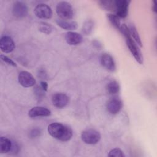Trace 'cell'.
<instances>
[{"label":"cell","instance_id":"1","mask_svg":"<svg viewBox=\"0 0 157 157\" xmlns=\"http://www.w3.org/2000/svg\"><path fill=\"white\" fill-rule=\"evenodd\" d=\"M47 131L52 137L63 142L69 140L73 136L72 129L60 123L55 122L50 124L48 126Z\"/></svg>","mask_w":157,"mask_h":157},{"label":"cell","instance_id":"2","mask_svg":"<svg viewBox=\"0 0 157 157\" xmlns=\"http://www.w3.org/2000/svg\"><path fill=\"white\" fill-rule=\"evenodd\" d=\"M119 31L121 33L123 36L125 37L126 45L129 48V50L133 55L134 58L140 64H143V56L140 50L138 45L134 42L133 39L131 37L129 28L126 24H121Z\"/></svg>","mask_w":157,"mask_h":157},{"label":"cell","instance_id":"3","mask_svg":"<svg viewBox=\"0 0 157 157\" xmlns=\"http://www.w3.org/2000/svg\"><path fill=\"white\" fill-rule=\"evenodd\" d=\"M56 12L59 18L70 20L74 16L73 8L71 4L67 1L59 2L56 7Z\"/></svg>","mask_w":157,"mask_h":157},{"label":"cell","instance_id":"4","mask_svg":"<svg viewBox=\"0 0 157 157\" xmlns=\"http://www.w3.org/2000/svg\"><path fill=\"white\" fill-rule=\"evenodd\" d=\"M101 136L98 131L94 129H88L82 131L81 134L82 140L89 145L96 144L101 140Z\"/></svg>","mask_w":157,"mask_h":157},{"label":"cell","instance_id":"5","mask_svg":"<svg viewBox=\"0 0 157 157\" xmlns=\"http://www.w3.org/2000/svg\"><path fill=\"white\" fill-rule=\"evenodd\" d=\"M34 12L37 17L41 19H50L53 15L51 7L44 3L37 4L34 8Z\"/></svg>","mask_w":157,"mask_h":157},{"label":"cell","instance_id":"6","mask_svg":"<svg viewBox=\"0 0 157 157\" xmlns=\"http://www.w3.org/2000/svg\"><path fill=\"white\" fill-rule=\"evenodd\" d=\"M19 83L25 88H29L35 85L36 81L33 75L26 71H21L18 75Z\"/></svg>","mask_w":157,"mask_h":157},{"label":"cell","instance_id":"7","mask_svg":"<svg viewBox=\"0 0 157 157\" xmlns=\"http://www.w3.org/2000/svg\"><path fill=\"white\" fill-rule=\"evenodd\" d=\"M130 1L127 0H115V15L119 18H126L128 13V8Z\"/></svg>","mask_w":157,"mask_h":157},{"label":"cell","instance_id":"8","mask_svg":"<svg viewBox=\"0 0 157 157\" xmlns=\"http://www.w3.org/2000/svg\"><path fill=\"white\" fill-rule=\"evenodd\" d=\"M12 14L18 18H22L28 15V8L26 3L22 1H15L12 6Z\"/></svg>","mask_w":157,"mask_h":157},{"label":"cell","instance_id":"9","mask_svg":"<svg viewBox=\"0 0 157 157\" xmlns=\"http://www.w3.org/2000/svg\"><path fill=\"white\" fill-rule=\"evenodd\" d=\"M53 105L58 109H63L67 105L69 102V98L64 93H57L52 97Z\"/></svg>","mask_w":157,"mask_h":157},{"label":"cell","instance_id":"10","mask_svg":"<svg viewBox=\"0 0 157 157\" xmlns=\"http://www.w3.org/2000/svg\"><path fill=\"white\" fill-rule=\"evenodd\" d=\"M123 106L121 100L117 97L110 98L107 103V110L112 115H116L120 112Z\"/></svg>","mask_w":157,"mask_h":157},{"label":"cell","instance_id":"11","mask_svg":"<svg viewBox=\"0 0 157 157\" xmlns=\"http://www.w3.org/2000/svg\"><path fill=\"white\" fill-rule=\"evenodd\" d=\"M15 42L10 37L8 36L1 37L0 40V48L2 52L6 53H10L15 49Z\"/></svg>","mask_w":157,"mask_h":157},{"label":"cell","instance_id":"12","mask_svg":"<svg viewBox=\"0 0 157 157\" xmlns=\"http://www.w3.org/2000/svg\"><path fill=\"white\" fill-rule=\"evenodd\" d=\"M101 65L107 70L113 72L116 69V65L113 57L109 53H103L100 58Z\"/></svg>","mask_w":157,"mask_h":157},{"label":"cell","instance_id":"13","mask_svg":"<svg viewBox=\"0 0 157 157\" xmlns=\"http://www.w3.org/2000/svg\"><path fill=\"white\" fill-rule=\"evenodd\" d=\"M51 114V111L42 106H36L31 108L28 112V115L31 118L40 117H48Z\"/></svg>","mask_w":157,"mask_h":157},{"label":"cell","instance_id":"14","mask_svg":"<svg viewBox=\"0 0 157 157\" xmlns=\"http://www.w3.org/2000/svg\"><path fill=\"white\" fill-rule=\"evenodd\" d=\"M66 42L71 45H77L80 44L82 40V36L75 31H68L64 36Z\"/></svg>","mask_w":157,"mask_h":157},{"label":"cell","instance_id":"15","mask_svg":"<svg viewBox=\"0 0 157 157\" xmlns=\"http://www.w3.org/2000/svg\"><path fill=\"white\" fill-rule=\"evenodd\" d=\"M56 23L62 29L69 31H72L73 30L77 29L78 28V24L75 21L58 18L56 20Z\"/></svg>","mask_w":157,"mask_h":157},{"label":"cell","instance_id":"16","mask_svg":"<svg viewBox=\"0 0 157 157\" xmlns=\"http://www.w3.org/2000/svg\"><path fill=\"white\" fill-rule=\"evenodd\" d=\"M13 143L8 138L1 137L0 138V152L1 153H6L10 152L12 148Z\"/></svg>","mask_w":157,"mask_h":157},{"label":"cell","instance_id":"17","mask_svg":"<svg viewBox=\"0 0 157 157\" xmlns=\"http://www.w3.org/2000/svg\"><path fill=\"white\" fill-rule=\"evenodd\" d=\"M120 85L116 80H112L109 82L106 86V90L108 94L110 95H115L120 91Z\"/></svg>","mask_w":157,"mask_h":157},{"label":"cell","instance_id":"18","mask_svg":"<svg viewBox=\"0 0 157 157\" xmlns=\"http://www.w3.org/2000/svg\"><path fill=\"white\" fill-rule=\"evenodd\" d=\"M128 28H129V30L131 36L133 39L134 42L138 45V46L142 47V43L140 37L139 35V33L137 31L136 28L132 25H130L129 27H128Z\"/></svg>","mask_w":157,"mask_h":157},{"label":"cell","instance_id":"19","mask_svg":"<svg viewBox=\"0 0 157 157\" xmlns=\"http://www.w3.org/2000/svg\"><path fill=\"white\" fill-rule=\"evenodd\" d=\"M98 3L99 4V6L108 11L114 12L115 10V1L112 0H106V1H99Z\"/></svg>","mask_w":157,"mask_h":157},{"label":"cell","instance_id":"20","mask_svg":"<svg viewBox=\"0 0 157 157\" xmlns=\"http://www.w3.org/2000/svg\"><path fill=\"white\" fill-rule=\"evenodd\" d=\"M94 28V22L91 20H86L82 26V33L85 35H90Z\"/></svg>","mask_w":157,"mask_h":157},{"label":"cell","instance_id":"21","mask_svg":"<svg viewBox=\"0 0 157 157\" xmlns=\"http://www.w3.org/2000/svg\"><path fill=\"white\" fill-rule=\"evenodd\" d=\"M107 19L110 21V23L118 30L120 29L121 26L120 20L118 17H117L115 14H107Z\"/></svg>","mask_w":157,"mask_h":157},{"label":"cell","instance_id":"22","mask_svg":"<svg viewBox=\"0 0 157 157\" xmlns=\"http://www.w3.org/2000/svg\"><path fill=\"white\" fill-rule=\"evenodd\" d=\"M38 29L39 31L46 34H50L53 30V27L50 24L46 22H41L39 25Z\"/></svg>","mask_w":157,"mask_h":157},{"label":"cell","instance_id":"23","mask_svg":"<svg viewBox=\"0 0 157 157\" xmlns=\"http://www.w3.org/2000/svg\"><path fill=\"white\" fill-rule=\"evenodd\" d=\"M110 157H124L125 155L123 151L119 148H115L112 149L108 154Z\"/></svg>","mask_w":157,"mask_h":157},{"label":"cell","instance_id":"24","mask_svg":"<svg viewBox=\"0 0 157 157\" xmlns=\"http://www.w3.org/2000/svg\"><path fill=\"white\" fill-rule=\"evenodd\" d=\"M0 57H1V60L3 61L4 63H7V64L10 65V66H13V67H17V64H16L12 59H10V58H9L8 56H6V55H4L1 54V56H0Z\"/></svg>","mask_w":157,"mask_h":157},{"label":"cell","instance_id":"25","mask_svg":"<svg viewBox=\"0 0 157 157\" xmlns=\"http://www.w3.org/2000/svg\"><path fill=\"white\" fill-rule=\"evenodd\" d=\"M41 131L39 128H33L29 132V137L31 138H36L40 136Z\"/></svg>","mask_w":157,"mask_h":157},{"label":"cell","instance_id":"26","mask_svg":"<svg viewBox=\"0 0 157 157\" xmlns=\"http://www.w3.org/2000/svg\"><path fill=\"white\" fill-rule=\"evenodd\" d=\"M40 87L42 88V89L44 91H46L47 90L48 88V84L45 81H41L40 82Z\"/></svg>","mask_w":157,"mask_h":157},{"label":"cell","instance_id":"27","mask_svg":"<svg viewBox=\"0 0 157 157\" xmlns=\"http://www.w3.org/2000/svg\"><path fill=\"white\" fill-rule=\"evenodd\" d=\"M153 3H154V4H153V10L154 12H156V2H155V1H153Z\"/></svg>","mask_w":157,"mask_h":157}]
</instances>
